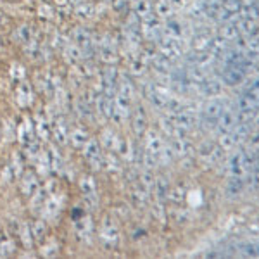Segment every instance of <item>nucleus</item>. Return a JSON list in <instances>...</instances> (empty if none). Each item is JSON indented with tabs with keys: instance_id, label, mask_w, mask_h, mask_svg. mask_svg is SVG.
Returning a JSON list of instances; mask_svg holds the SVG:
<instances>
[{
	"instance_id": "f257e3e1",
	"label": "nucleus",
	"mask_w": 259,
	"mask_h": 259,
	"mask_svg": "<svg viewBox=\"0 0 259 259\" xmlns=\"http://www.w3.org/2000/svg\"><path fill=\"white\" fill-rule=\"evenodd\" d=\"M225 106L221 100H209V102L204 106L202 111V119H200V124H202L204 130H212L214 126H218L220 116L223 114Z\"/></svg>"
},
{
	"instance_id": "f03ea898",
	"label": "nucleus",
	"mask_w": 259,
	"mask_h": 259,
	"mask_svg": "<svg viewBox=\"0 0 259 259\" xmlns=\"http://www.w3.org/2000/svg\"><path fill=\"white\" fill-rule=\"evenodd\" d=\"M162 152H164V145H162L161 137L156 132H150L147 135V140H145V161H147V164H156L162 157Z\"/></svg>"
},
{
	"instance_id": "7ed1b4c3",
	"label": "nucleus",
	"mask_w": 259,
	"mask_h": 259,
	"mask_svg": "<svg viewBox=\"0 0 259 259\" xmlns=\"http://www.w3.org/2000/svg\"><path fill=\"white\" fill-rule=\"evenodd\" d=\"M161 56H164L168 61H177L182 56V41H180V38L164 36L161 40Z\"/></svg>"
},
{
	"instance_id": "20e7f679",
	"label": "nucleus",
	"mask_w": 259,
	"mask_h": 259,
	"mask_svg": "<svg viewBox=\"0 0 259 259\" xmlns=\"http://www.w3.org/2000/svg\"><path fill=\"white\" fill-rule=\"evenodd\" d=\"M83 154H85L87 161L90 162L94 168H100L102 166V152H100V145L97 140H89L83 145Z\"/></svg>"
},
{
	"instance_id": "39448f33",
	"label": "nucleus",
	"mask_w": 259,
	"mask_h": 259,
	"mask_svg": "<svg viewBox=\"0 0 259 259\" xmlns=\"http://www.w3.org/2000/svg\"><path fill=\"white\" fill-rule=\"evenodd\" d=\"M81 194L90 207L97 206V189H95V182L92 177H85L81 180Z\"/></svg>"
},
{
	"instance_id": "423d86ee",
	"label": "nucleus",
	"mask_w": 259,
	"mask_h": 259,
	"mask_svg": "<svg viewBox=\"0 0 259 259\" xmlns=\"http://www.w3.org/2000/svg\"><path fill=\"white\" fill-rule=\"evenodd\" d=\"M100 239H102V242L106 245H116V244H118L119 233H118V230H116V227L111 223L109 220L104 221L102 228H100Z\"/></svg>"
},
{
	"instance_id": "0eeeda50",
	"label": "nucleus",
	"mask_w": 259,
	"mask_h": 259,
	"mask_svg": "<svg viewBox=\"0 0 259 259\" xmlns=\"http://www.w3.org/2000/svg\"><path fill=\"white\" fill-rule=\"evenodd\" d=\"M244 78H245V73L240 68H237V66H228V68H225L223 71V81L230 87L240 85V83L244 81Z\"/></svg>"
},
{
	"instance_id": "6e6552de",
	"label": "nucleus",
	"mask_w": 259,
	"mask_h": 259,
	"mask_svg": "<svg viewBox=\"0 0 259 259\" xmlns=\"http://www.w3.org/2000/svg\"><path fill=\"white\" fill-rule=\"evenodd\" d=\"M169 150L173 154V157H185L192 152V144L185 137H177L173 140V144H171Z\"/></svg>"
},
{
	"instance_id": "1a4fd4ad",
	"label": "nucleus",
	"mask_w": 259,
	"mask_h": 259,
	"mask_svg": "<svg viewBox=\"0 0 259 259\" xmlns=\"http://www.w3.org/2000/svg\"><path fill=\"white\" fill-rule=\"evenodd\" d=\"M116 83H118V71H116V68H107L104 71V94L114 97Z\"/></svg>"
},
{
	"instance_id": "9d476101",
	"label": "nucleus",
	"mask_w": 259,
	"mask_h": 259,
	"mask_svg": "<svg viewBox=\"0 0 259 259\" xmlns=\"http://www.w3.org/2000/svg\"><path fill=\"white\" fill-rule=\"evenodd\" d=\"M74 36H76L78 47H80L81 54H90L92 49H94V41H92L90 33L85 30V28H76L74 30Z\"/></svg>"
},
{
	"instance_id": "9b49d317",
	"label": "nucleus",
	"mask_w": 259,
	"mask_h": 259,
	"mask_svg": "<svg viewBox=\"0 0 259 259\" xmlns=\"http://www.w3.org/2000/svg\"><path fill=\"white\" fill-rule=\"evenodd\" d=\"M239 124V119H237V114L233 111H223V114L220 116V121H218V128L221 133H227V132H232L233 128Z\"/></svg>"
},
{
	"instance_id": "f8f14e48",
	"label": "nucleus",
	"mask_w": 259,
	"mask_h": 259,
	"mask_svg": "<svg viewBox=\"0 0 259 259\" xmlns=\"http://www.w3.org/2000/svg\"><path fill=\"white\" fill-rule=\"evenodd\" d=\"M161 23L157 21L156 18H150L149 16H145V21H144V33L147 38H157V36H161Z\"/></svg>"
},
{
	"instance_id": "ddd939ff",
	"label": "nucleus",
	"mask_w": 259,
	"mask_h": 259,
	"mask_svg": "<svg viewBox=\"0 0 259 259\" xmlns=\"http://www.w3.org/2000/svg\"><path fill=\"white\" fill-rule=\"evenodd\" d=\"M237 28H239L240 35L244 36H254L257 33V21L256 19H249V18H242L237 21Z\"/></svg>"
},
{
	"instance_id": "4468645a",
	"label": "nucleus",
	"mask_w": 259,
	"mask_h": 259,
	"mask_svg": "<svg viewBox=\"0 0 259 259\" xmlns=\"http://www.w3.org/2000/svg\"><path fill=\"white\" fill-rule=\"evenodd\" d=\"M220 36L227 41H237L242 35H240L239 28H237V23H225L223 26H221Z\"/></svg>"
},
{
	"instance_id": "2eb2a0df",
	"label": "nucleus",
	"mask_w": 259,
	"mask_h": 259,
	"mask_svg": "<svg viewBox=\"0 0 259 259\" xmlns=\"http://www.w3.org/2000/svg\"><path fill=\"white\" fill-rule=\"evenodd\" d=\"M212 36L209 31H199L192 40V50H207Z\"/></svg>"
},
{
	"instance_id": "dca6fc26",
	"label": "nucleus",
	"mask_w": 259,
	"mask_h": 259,
	"mask_svg": "<svg viewBox=\"0 0 259 259\" xmlns=\"http://www.w3.org/2000/svg\"><path fill=\"white\" fill-rule=\"evenodd\" d=\"M133 130H135L137 135H144L145 130H147V116H145V111L139 107L133 114Z\"/></svg>"
},
{
	"instance_id": "f3484780",
	"label": "nucleus",
	"mask_w": 259,
	"mask_h": 259,
	"mask_svg": "<svg viewBox=\"0 0 259 259\" xmlns=\"http://www.w3.org/2000/svg\"><path fill=\"white\" fill-rule=\"evenodd\" d=\"M221 7H223V4L220 2V0H204L202 4H200V9H202L204 16H209V18H218Z\"/></svg>"
},
{
	"instance_id": "a211bd4d",
	"label": "nucleus",
	"mask_w": 259,
	"mask_h": 259,
	"mask_svg": "<svg viewBox=\"0 0 259 259\" xmlns=\"http://www.w3.org/2000/svg\"><path fill=\"white\" fill-rule=\"evenodd\" d=\"M232 135H233V140H235L237 145L244 144L245 140L249 139L250 135V126L249 124H244V123H239L235 128L232 130Z\"/></svg>"
},
{
	"instance_id": "6ab92c4d",
	"label": "nucleus",
	"mask_w": 259,
	"mask_h": 259,
	"mask_svg": "<svg viewBox=\"0 0 259 259\" xmlns=\"http://www.w3.org/2000/svg\"><path fill=\"white\" fill-rule=\"evenodd\" d=\"M69 140H71V144H73L74 147L83 149V145H85L90 139H89V133H87V130L76 128V130H73V132H71Z\"/></svg>"
},
{
	"instance_id": "aec40b11",
	"label": "nucleus",
	"mask_w": 259,
	"mask_h": 259,
	"mask_svg": "<svg viewBox=\"0 0 259 259\" xmlns=\"http://www.w3.org/2000/svg\"><path fill=\"white\" fill-rule=\"evenodd\" d=\"M244 187H245V183H244V180H242V177H233L227 185V195L228 197H237V195L242 194Z\"/></svg>"
},
{
	"instance_id": "412c9836",
	"label": "nucleus",
	"mask_w": 259,
	"mask_h": 259,
	"mask_svg": "<svg viewBox=\"0 0 259 259\" xmlns=\"http://www.w3.org/2000/svg\"><path fill=\"white\" fill-rule=\"evenodd\" d=\"M21 187H23V194L28 195V197H31V195L36 192V189H38V182H36L35 175H33V173H26V177L23 178V183H21Z\"/></svg>"
},
{
	"instance_id": "4be33fe9",
	"label": "nucleus",
	"mask_w": 259,
	"mask_h": 259,
	"mask_svg": "<svg viewBox=\"0 0 259 259\" xmlns=\"http://www.w3.org/2000/svg\"><path fill=\"white\" fill-rule=\"evenodd\" d=\"M99 107L106 118H112V114H114V99H112L111 95L104 94L99 100Z\"/></svg>"
},
{
	"instance_id": "5701e85b",
	"label": "nucleus",
	"mask_w": 259,
	"mask_h": 259,
	"mask_svg": "<svg viewBox=\"0 0 259 259\" xmlns=\"http://www.w3.org/2000/svg\"><path fill=\"white\" fill-rule=\"evenodd\" d=\"M54 137H56V140L59 142V144H66L69 139V130L61 119L54 123Z\"/></svg>"
},
{
	"instance_id": "b1692460",
	"label": "nucleus",
	"mask_w": 259,
	"mask_h": 259,
	"mask_svg": "<svg viewBox=\"0 0 259 259\" xmlns=\"http://www.w3.org/2000/svg\"><path fill=\"white\" fill-rule=\"evenodd\" d=\"M200 90L207 97H214V95H218L221 92V85L216 80H204L202 85H200Z\"/></svg>"
},
{
	"instance_id": "393cba45",
	"label": "nucleus",
	"mask_w": 259,
	"mask_h": 259,
	"mask_svg": "<svg viewBox=\"0 0 259 259\" xmlns=\"http://www.w3.org/2000/svg\"><path fill=\"white\" fill-rule=\"evenodd\" d=\"M162 33H164V36H169V38H180L182 36V26L177 21H168L164 24V28H162Z\"/></svg>"
},
{
	"instance_id": "a878e982",
	"label": "nucleus",
	"mask_w": 259,
	"mask_h": 259,
	"mask_svg": "<svg viewBox=\"0 0 259 259\" xmlns=\"http://www.w3.org/2000/svg\"><path fill=\"white\" fill-rule=\"evenodd\" d=\"M173 4L169 2V0H157L156 4V12L157 16H161V18H169V16H173Z\"/></svg>"
},
{
	"instance_id": "bb28decb",
	"label": "nucleus",
	"mask_w": 259,
	"mask_h": 259,
	"mask_svg": "<svg viewBox=\"0 0 259 259\" xmlns=\"http://www.w3.org/2000/svg\"><path fill=\"white\" fill-rule=\"evenodd\" d=\"M152 66H154V69H156V71H159V73L166 74L171 69V61L166 59L164 56H157V57H154Z\"/></svg>"
},
{
	"instance_id": "cd10ccee",
	"label": "nucleus",
	"mask_w": 259,
	"mask_h": 259,
	"mask_svg": "<svg viewBox=\"0 0 259 259\" xmlns=\"http://www.w3.org/2000/svg\"><path fill=\"white\" fill-rule=\"evenodd\" d=\"M133 200H135V204H139V206H144L149 200V190L145 189L144 185H140L139 189H133Z\"/></svg>"
},
{
	"instance_id": "c85d7f7f",
	"label": "nucleus",
	"mask_w": 259,
	"mask_h": 259,
	"mask_svg": "<svg viewBox=\"0 0 259 259\" xmlns=\"http://www.w3.org/2000/svg\"><path fill=\"white\" fill-rule=\"evenodd\" d=\"M235 140H233V135L232 132H227V133H221L220 137V147L223 150H232L233 147H235Z\"/></svg>"
},
{
	"instance_id": "c756f323",
	"label": "nucleus",
	"mask_w": 259,
	"mask_h": 259,
	"mask_svg": "<svg viewBox=\"0 0 259 259\" xmlns=\"http://www.w3.org/2000/svg\"><path fill=\"white\" fill-rule=\"evenodd\" d=\"M154 189H156L157 192V197H159L161 200H164L166 199V195H168V182H166V178H162L159 177L156 180V185H154Z\"/></svg>"
},
{
	"instance_id": "7c9ffc66",
	"label": "nucleus",
	"mask_w": 259,
	"mask_h": 259,
	"mask_svg": "<svg viewBox=\"0 0 259 259\" xmlns=\"http://www.w3.org/2000/svg\"><path fill=\"white\" fill-rule=\"evenodd\" d=\"M242 18H249V19H259V6L256 4H249V6L242 7Z\"/></svg>"
},
{
	"instance_id": "2f4dec72",
	"label": "nucleus",
	"mask_w": 259,
	"mask_h": 259,
	"mask_svg": "<svg viewBox=\"0 0 259 259\" xmlns=\"http://www.w3.org/2000/svg\"><path fill=\"white\" fill-rule=\"evenodd\" d=\"M223 9L235 16L242 11V2L240 0H227V2H223Z\"/></svg>"
},
{
	"instance_id": "473e14b6",
	"label": "nucleus",
	"mask_w": 259,
	"mask_h": 259,
	"mask_svg": "<svg viewBox=\"0 0 259 259\" xmlns=\"http://www.w3.org/2000/svg\"><path fill=\"white\" fill-rule=\"evenodd\" d=\"M135 14L140 16V18H145V16L150 14V4L147 0H139V4L135 7Z\"/></svg>"
},
{
	"instance_id": "72a5a7b5",
	"label": "nucleus",
	"mask_w": 259,
	"mask_h": 259,
	"mask_svg": "<svg viewBox=\"0 0 259 259\" xmlns=\"http://www.w3.org/2000/svg\"><path fill=\"white\" fill-rule=\"evenodd\" d=\"M31 33H33L31 26H28V24H23V26L19 28L16 35H18V38L21 41H30L31 40Z\"/></svg>"
},
{
	"instance_id": "f704fd0d",
	"label": "nucleus",
	"mask_w": 259,
	"mask_h": 259,
	"mask_svg": "<svg viewBox=\"0 0 259 259\" xmlns=\"http://www.w3.org/2000/svg\"><path fill=\"white\" fill-rule=\"evenodd\" d=\"M240 252L244 256H249V257H256L257 256V250H256V244H242L240 245Z\"/></svg>"
},
{
	"instance_id": "c9c22d12",
	"label": "nucleus",
	"mask_w": 259,
	"mask_h": 259,
	"mask_svg": "<svg viewBox=\"0 0 259 259\" xmlns=\"http://www.w3.org/2000/svg\"><path fill=\"white\" fill-rule=\"evenodd\" d=\"M76 12L80 16H85V18H87V16H90L92 12H94V6H92V4H81V6L78 7Z\"/></svg>"
},
{
	"instance_id": "e433bc0d",
	"label": "nucleus",
	"mask_w": 259,
	"mask_h": 259,
	"mask_svg": "<svg viewBox=\"0 0 259 259\" xmlns=\"http://www.w3.org/2000/svg\"><path fill=\"white\" fill-rule=\"evenodd\" d=\"M250 185H252L254 189H259V164L250 171Z\"/></svg>"
},
{
	"instance_id": "4c0bfd02",
	"label": "nucleus",
	"mask_w": 259,
	"mask_h": 259,
	"mask_svg": "<svg viewBox=\"0 0 259 259\" xmlns=\"http://www.w3.org/2000/svg\"><path fill=\"white\" fill-rule=\"evenodd\" d=\"M256 250H257V256H259V244H256Z\"/></svg>"
},
{
	"instance_id": "58836bf2",
	"label": "nucleus",
	"mask_w": 259,
	"mask_h": 259,
	"mask_svg": "<svg viewBox=\"0 0 259 259\" xmlns=\"http://www.w3.org/2000/svg\"><path fill=\"white\" fill-rule=\"evenodd\" d=\"M256 69H259V61H257V66H256Z\"/></svg>"
},
{
	"instance_id": "ea45409f",
	"label": "nucleus",
	"mask_w": 259,
	"mask_h": 259,
	"mask_svg": "<svg viewBox=\"0 0 259 259\" xmlns=\"http://www.w3.org/2000/svg\"><path fill=\"white\" fill-rule=\"evenodd\" d=\"M220 2H221V4H223V2H227V0H220Z\"/></svg>"
}]
</instances>
